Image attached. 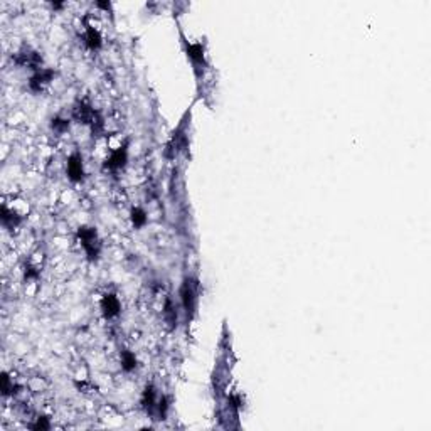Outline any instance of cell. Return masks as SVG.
Returning a JSON list of instances; mask_svg holds the SVG:
<instances>
[{"label":"cell","mask_w":431,"mask_h":431,"mask_svg":"<svg viewBox=\"0 0 431 431\" xmlns=\"http://www.w3.org/2000/svg\"><path fill=\"white\" fill-rule=\"evenodd\" d=\"M78 238L81 241V246L83 249L86 251V255L91 261L98 260V256H100V239H98V233L95 228H79L78 229Z\"/></svg>","instance_id":"obj_1"},{"label":"cell","mask_w":431,"mask_h":431,"mask_svg":"<svg viewBox=\"0 0 431 431\" xmlns=\"http://www.w3.org/2000/svg\"><path fill=\"white\" fill-rule=\"evenodd\" d=\"M180 298L187 319H192L195 312V302H197V283L192 278H186V281H184L180 288Z\"/></svg>","instance_id":"obj_2"},{"label":"cell","mask_w":431,"mask_h":431,"mask_svg":"<svg viewBox=\"0 0 431 431\" xmlns=\"http://www.w3.org/2000/svg\"><path fill=\"white\" fill-rule=\"evenodd\" d=\"M126 160H128V148H126V143H125L123 147H118L117 150L111 152V155L105 162V169H110V170L123 169L126 165Z\"/></svg>","instance_id":"obj_3"},{"label":"cell","mask_w":431,"mask_h":431,"mask_svg":"<svg viewBox=\"0 0 431 431\" xmlns=\"http://www.w3.org/2000/svg\"><path fill=\"white\" fill-rule=\"evenodd\" d=\"M53 78H54V71L53 70H39L31 78L29 86H31L32 91H36V93H41V91L44 89V86L53 81Z\"/></svg>","instance_id":"obj_4"},{"label":"cell","mask_w":431,"mask_h":431,"mask_svg":"<svg viewBox=\"0 0 431 431\" xmlns=\"http://www.w3.org/2000/svg\"><path fill=\"white\" fill-rule=\"evenodd\" d=\"M67 175L73 182H81L84 177L83 170V158L79 153H73L67 160Z\"/></svg>","instance_id":"obj_5"},{"label":"cell","mask_w":431,"mask_h":431,"mask_svg":"<svg viewBox=\"0 0 431 431\" xmlns=\"http://www.w3.org/2000/svg\"><path fill=\"white\" fill-rule=\"evenodd\" d=\"M101 310L106 319H113L120 313L122 305H120V300L113 295V293H108V295L103 297V300H101Z\"/></svg>","instance_id":"obj_6"},{"label":"cell","mask_w":431,"mask_h":431,"mask_svg":"<svg viewBox=\"0 0 431 431\" xmlns=\"http://www.w3.org/2000/svg\"><path fill=\"white\" fill-rule=\"evenodd\" d=\"M187 56L194 61L195 66H204L206 59H204V46L197 42V44H187Z\"/></svg>","instance_id":"obj_7"},{"label":"cell","mask_w":431,"mask_h":431,"mask_svg":"<svg viewBox=\"0 0 431 431\" xmlns=\"http://www.w3.org/2000/svg\"><path fill=\"white\" fill-rule=\"evenodd\" d=\"M0 217H2V224L5 228H9V229H14L17 224L20 222L22 217L17 214L15 211H10L7 206H2V211H0Z\"/></svg>","instance_id":"obj_8"},{"label":"cell","mask_w":431,"mask_h":431,"mask_svg":"<svg viewBox=\"0 0 431 431\" xmlns=\"http://www.w3.org/2000/svg\"><path fill=\"white\" fill-rule=\"evenodd\" d=\"M143 407L147 410V413H153V410L157 407V399H155V389L153 386H147L145 393H143V399H142Z\"/></svg>","instance_id":"obj_9"},{"label":"cell","mask_w":431,"mask_h":431,"mask_svg":"<svg viewBox=\"0 0 431 431\" xmlns=\"http://www.w3.org/2000/svg\"><path fill=\"white\" fill-rule=\"evenodd\" d=\"M84 39H86V44H88V48H91V49H98L101 46V36H100V32H98L95 27H88Z\"/></svg>","instance_id":"obj_10"},{"label":"cell","mask_w":431,"mask_h":431,"mask_svg":"<svg viewBox=\"0 0 431 431\" xmlns=\"http://www.w3.org/2000/svg\"><path fill=\"white\" fill-rule=\"evenodd\" d=\"M164 315H165V320H167V324H169L170 327H175V325H177V312H175V307H174V303H172L170 298H167V302H165Z\"/></svg>","instance_id":"obj_11"},{"label":"cell","mask_w":431,"mask_h":431,"mask_svg":"<svg viewBox=\"0 0 431 431\" xmlns=\"http://www.w3.org/2000/svg\"><path fill=\"white\" fill-rule=\"evenodd\" d=\"M122 367H123V371H126V372L133 371L135 367H137V357L130 352V350H123V354H122Z\"/></svg>","instance_id":"obj_12"},{"label":"cell","mask_w":431,"mask_h":431,"mask_svg":"<svg viewBox=\"0 0 431 431\" xmlns=\"http://www.w3.org/2000/svg\"><path fill=\"white\" fill-rule=\"evenodd\" d=\"M131 222H133L135 228H142L143 224L147 222V214H145V211L140 209V208L131 209Z\"/></svg>","instance_id":"obj_13"},{"label":"cell","mask_w":431,"mask_h":431,"mask_svg":"<svg viewBox=\"0 0 431 431\" xmlns=\"http://www.w3.org/2000/svg\"><path fill=\"white\" fill-rule=\"evenodd\" d=\"M53 130L57 131V133H62V131H66L70 128V120H64V118H53Z\"/></svg>","instance_id":"obj_14"},{"label":"cell","mask_w":431,"mask_h":431,"mask_svg":"<svg viewBox=\"0 0 431 431\" xmlns=\"http://www.w3.org/2000/svg\"><path fill=\"white\" fill-rule=\"evenodd\" d=\"M32 428L34 429H48L49 423H48V419H46V418H37V423L32 424Z\"/></svg>","instance_id":"obj_15"}]
</instances>
